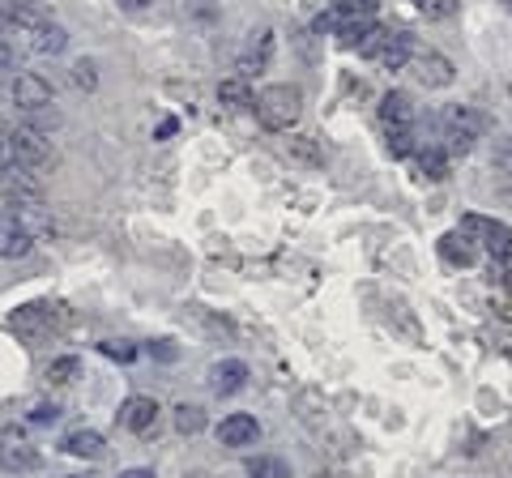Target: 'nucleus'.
<instances>
[{
    "instance_id": "9d476101",
    "label": "nucleus",
    "mask_w": 512,
    "mask_h": 478,
    "mask_svg": "<svg viewBox=\"0 0 512 478\" xmlns=\"http://www.w3.org/2000/svg\"><path fill=\"white\" fill-rule=\"evenodd\" d=\"M154 423H158V402L146 393H133L128 402L120 406V427H128V432H137V436H146L154 432Z\"/></svg>"
},
{
    "instance_id": "e433bc0d",
    "label": "nucleus",
    "mask_w": 512,
    "mask_h": 478,
    "mask_svg": "<svg viewBox=\"0 0 512 478\" xmlns=\"http://www.w3.org/2000/svg\"><path fill=\"white\" fill-rule=\"evenodd\" d=\"M150 350H154V355H158V359H167V363L175 359V346H150Z\"/></svg>"
},
{
    "instance_id": "4c0bfd02",
    "label": "nucleus",
    "mask_w": 512,
    "mask_h": 478,
    "mask_svg": "<svg viewBox=\"0 0 512 478\" xmlns=\"http://www.w3.org/2000/svg\"><path fill=\"white\" fill-rule=\"evenodd\" d=\"M120 5H124V9H146L150 0H120Z\"/></svg>"
},
{
    "instance_id": "1a4fd4ad",
    "label": "nucleus",
    "mask_w": 512,
    "mask_h": 478,
    "mask_svg": "<svg viewBox=\"0 0 512 478\" xmlns=\"http://www.w3.org/2000/svg\"><path fill=\"white\" fill-rule=\"evenodd\" d=\"M461 231H466V235H483V248L491 252V257H500V261L512 252V231L504 227V222H491V218L466 214V218H461Z\"/></svg>"
},
{
    "instance_id": "c756f323",
    "label": "nucleus",
    "mask_w": 512,
    "mask_h": 478,
    "mask_svg": "<svg viewBox=\"0 0 512 478\" xmlns=\"http://www.w3.org/2000/svg\"><path fill=\"white\" fill-rule=\"evenodd\" d=\"M103 355L107 359H120V363H133L137 359V346H128V342H103Z\"/></svg>"
},
{
    "instance_id": "0eeeda50",
    "label": "nucleus",
    "mask_w": 512,
    "mask_h": 478,
    "mask_svg": "<svg viewBox=\"0 0 512 478\" xmlns=\"http://www.w3.org/2000/svg\"><path fill=\"white\" fill-rule=\"evenodd\" d=\"M9 99H13V107H18V111H26V116H35V111L56 103L52 99V82L39 77V73H18V77H13V82H9Z\"/></svg>"
},
{
    "instance_id": "4be33fe9",
    "label": "nucleus",
    "mask_w": 512,
    "mask_h": 478,
    "mask_svg": "<svg viewBox=\"0 0 512 478\" xmlns=\"http://www.w3.org/2000/svg\"><path fill=\"white\" fill-rule=\"evenodd\" d=\"M175 432H180V436H197V432H205V410H201V406H192V402L175 406Z\"/></svg>"
},
{
    "instance_id": "a211bd4d",
    "label": "nucleus",
    "mask_w": 512,
    "mask_h": 478,
    "mask_svg": "<svg viewBox=\"0 0 512 478\" xmlns=\"http://www.w3.org/2000/svg\"><path fill=\"white\" fill-rule=\"evenodd\" d=\"M26 43H30V52H39V56H56L69 47V30L56 26V22H43L39 30H30Z\"/></svg>"
},
{
    "instance_id": "dca6fc26",
    "label": "nucleus",
    "mask_w": 512,
    "mask_h": 478,
    "mask_svg": "<svg viewBox=\"0 0 512 478\" xmlns=\"http://www.w3.org/2000/svg\"><path fill=\"white\" fill-rule=\"evenodd\" d=\"M380 65L384 69H406V60L414 56V39L406 35V30H397V35H393V30H384V43H380Z\"/></svg>"
},
{
    "instance_id": "2f4dec72",
    "label": "nucleus",
    "mask_w": 512,
    "mask_h": 478,
    "mask_svg": "<svg viewBox=\"0 0 512 478\" xmlns=\"http://www.w3.org/2000/svg\"><path fill=\"white\" fill-rule=\"evenodd\" d=\"M13 163V146H9V124L0 120V167Z\"/></svg>"
},
{
    "instance_id": "ddd939ff",
    "label": "nucleus",
    "mask_w": 512,
    "mask_h": 478,
    "mask_svg": "<svg viewBox=\"0 0 512 478\" xmlns=\"http://www.w3.org/2000/svg\"><path fill=\"white\" fill-rule=\"evenodd\" d=\"M248 385V363L244 359H218L214 368H210V389L218 397H231Z\"/></svg>"
},
{
    "instance_id": "20e7f679",
    "label": "nucleus",
    "mask_w": 512,
    "mask_h": 478,
    "mask_svg": "<svg viewBox=\"0 0 512 478\" xmlns=\"http://www.w3.org/2000/svg\"><path fill=\"white\" fill-rule=\"evenodd\" d=\"M0 470H9V474H30V470H39V449L30 444L26 436V427H0Z\"/></svg>"
},
{
    "instance_id": "f704fd0d",
    "label": "nucleus",
    "mask_w": 512,
    "mask_h": 478,
    "mask_svg": "<svg viewBox=\"0 0 512 478\" xmlns=\"http://www.w3.org/2000/svg\"><path fill=\"white\" fill-rule=\"evenodd\" d=\"M116 478H154V470H146V466H133V470H120Z\"/></svg>"
},
{
    "instance_id": "58836bf2",
    "label": "nucleus",
    "mask_w": 512,
    "mask_h": 478,
    "mask_svg": "<svg viewBox=\"0 0 512 478\" xmlns=\"http://www.w3.org/2000/svg\"><path fill=\"white\" fill-rule=\"evenodd\" d=\"M504 9H508V13H512V0H504Z\"/></svg>"
},
{
    "instance_id": "bb28decb",
    "label": "nucleus",
    "mask_w": 512,
    "mask_h": 478,
    "mask_svg": "<svg viewBox=\"0 0 512 478\" xmlns=\"http://www.w3.org/2000/svg\"><path fill=\"white\" fill-rule=\"evenodd\" d=\"M427 22H448L457 13V0H414Z\"/></svg>"
},
{
    "instance_id": "a19ab883",
    "label": "nucleus",
    "mask_w": 512,
    "mask_h": 478,
    "mask_svg": "<svg viewBox=\"0 0 512 478\" xmlns=\"http://www.w3.org/2000/svg\"><path fill=\"white\" fill-rule=\"evenodd\" d=\"M73 478H77V474H73Z\"/></svg>"
},
{
    "instance_id": "f3484780",
    "label": "nucleus",
    "mask_w": 512,
    "mask_h": 478,
    "mask_svg": "<svg viewBox=\"0 0 512 478\" xmlns=\"http://www.w3.org/2000/svg\"><path fill=\"white\" fill-rule=\"evenodd\" d=\"M60 449L69 453V457H86V461H94V457H103L107 444H103V436L94 432V427H77V432H69V436L60 440Z\"/></svg>"
},
{
    "instance_id": "c9c22d12",
    "label": "nucleus",
    "mask_w": 512,
    "mask_h": 478,
    "mask_svg": "<svg viewBox=\"0 0 512 478\" xmlns=\"http://www.w3.org/2000/svg\"><path fill=\"white\" fill-rule=\"evenodd\" d=\"M171 133H175V120H171V116H167V120H163V124H158V141H167V137H171Z\"/></svg>"
},
{
    "instance_id": "6e6552de",
    "label": "nucleus",
    "mask_w": 512,
    "mask_h": 478,
    "mask_svg": "<svg viewBox=\"0 0 512 478\" xmlns=\"http://www.w3.org/2000/svg\"><path fill=\"white\" fill-rule=\"evenodd\" d=\"M406 69L414 73V82L419 86H427V90H440V86H448L453 82V65H448V56H440V52H419V47H414V56L406 60Z\"/></svg>"
},
{
    "instance_id": "423d86ee",
    "label": "nucleus",
    "mask_w": 512,
    "mask_h": 478,
    "mask_svg": "<svg viewBox=\"0 0 512 478\" xmlns=\"http://www.w3.org/2000/svg\"><path fill=\"white\" fill-rule=\"evenodd\" d=\"M43 22H52V13L39 0H0V30L5 35H30Z\"/></svg>"
},
{
    "instance_id": "4468645a",
    "label": "nucleus",
    "mask_w": 512,
    "mask_h": 478,
    "mask_svg": "<svg viewBox=\"0 0 512 478\" xmlns=\"http://www.w3.org/2000/svg\"><path fill=\"white\" fill-rule=\"evenodd\" d=\"M52 321H56V312H52V304H26V308H18L9 316V325L22 333V338H43L47 329H52Z\"/></svg>"
},
{
    "instance_id": "7ed1b4c3",
    "label": "nucleus",
    "mask_w": 512,
    "mask_h": 478,
    "mask_svg": "<svg viewBox=\"0 0 512 478\" xmlns=\"http://www.w3.org/2000/svg\"><path fill=\"white\" fill-rule=\"evenodd\" d=\"M483 129H487V116L478 107L457 103V107L444 111V137H448V150L453 154H470L474 141L483 137Z\"/></svg>"
},
{
    "instance_id": "393cba45",
    "label": "nucleus",
    "mask_w": 512,
    "mask_h": 478,
    "mask_svg": "<svg viewBox=\"0 0 512 478\" xmlns=\"http://www.w3.org/2000/svg\"><path fill=\"white\" fill-rule=\"evenodd\" d=\"M414 150V124H389V154L406 158Z\"/></svg>"
},
{
    "instance_id": "cd10ccee",
    "label": "nucleus",
    "mask_w": 512,
    "mask_h": 478,
    "mask_svg": "<svg viewBox=\"0 0 512 478\" xmlns=\"http://www.w3.org/2000/svg\"><path fill=\"white\" fill-rule=\"evenodd\" d=\"M419 167H423L427 180H444V175H448V163H444L440 150H423V154H419Z\"/></svg>"
},
{
    "instance_id": "ea45409f",
    "label": "nucleus",
    "mask_w": 512,
    "mask_h": 478,
    "mask_svg": "<svg viewBox=\"0 0 512 478\" xmlns=\"http://www.w3.org/2000/svg\"><path fill=\"white\" fill-rule=\"evenodd\" d=\"M320 478H325V474H320Z\"/></svg>"
},
{
    "instance_id": "39448f33",
    "label": "nucleus",
    "mask_w": 512,
    "mask_h": 478,
    "mask_svg": "<svg viewBox=\"0 0 512 478\" xmlns=\"http://www.w3.org/2000/svg\"><path fill=\"white\" fill-rule=\"evenodd\" d=\"M9 146H13V163H22L30 171H39V167L52 163V141H47V133L30 129V124L9 129Z\"/></svg>"
},
{
    "instance_id": "412c9836",
    "label": "nucleus",
    "mask_w": 512,
    "mask_h": 478,
    "mask_svg": "<svg viewBox=\"0 0 512 478\" xmlns=\"http://www.w3.org/2000/svg\"><path fill=\"white\" fill-rule=\"evenodd\" d=\"M218 99L227 107H235V111H244V107H252V90H248L244 77H227V82L218 86Z\"/></svg>"
},
{
    "instance_id": "2eb2a0df",
    "label": "nucleus",
    "mask_w": 512,
    "mask_h": 478,
    "mask_svg": "<svg viewBox=\"0 0 512 478\" xmlns=\"http://www.w3.org/2000/svg\"><path fill=\"white\" fill-rule=\"evenodd\" d=\"M440 257L448 261V265H474V257H478V239L474 235H466V231H448L444 239H440Z\"/></svg>"
},
{
    "instance_id": "473e14b6",
    "label": "nucleus",
    "mask_w": 512,
    "mask_h": 478,
    "mask_svg": "<svg viewBox=\"0 0 512 478\" xmlns=\"http://www.w3.org/2000/svg\"><path fill=\"white\" fill-rule=\"evenodd\" d=\"M495 163L512 171V137H504V141H500V154H495Z\"/></svg>"
},
{
    "instance_id": "aec40b11",
    "label": "nucleus",
    "mask_w": 512,
    "mask_h": 478,
    "mask_svg": "<svg viewBox=\"0 0 512 478\" xmlns=\"http://www.w3.org/2000/svg\"><path fill=\"white\" fill-rule=\"evenodd\" d=\"M269 47H274V39H269V35H261V47H248V52L244 56H239V77H244V82H248V77L252 73H261L265 65H269Z\"/></svg>"
},
{
    "instance_id": "b1692460",
    "label": "nucleus",
    "mask_w": 512,
    "mask_h": 478,
    "mask_svg": "<svg viewBox=\"0 0 512 478\" xmlns=\"http://www.w3.org/2000/svg\"><path fill=\"white\" fill-rule=\"evenodd\" d=\"M77 372H82V359L77 355H60V359L47 363V380H52V385H69Z\"/></svg>"
},
{
    "instance_id": "5701e85b",
    "label": "nucleus",
    "mask_w": 512,
    "mask_h": 478,
    "mask_svg": "<svg viewBox=\"0 0 512 478\" xmlns=\"http://www.w3.org/2000/svg\"><path fill=\"white\" fill-rule=\"evenodd\" d=\"M248 478H291V466H286L282 457H252Z\"/></svg>"
},
{
    "instance_id": "f03ea898",
    "label": "nucleus",
    "mask_w": 512,
    "mask_h": 478,
    "mask_svg": "<svg viewBox=\"0 0 512 478\" xmlns=\"http://www.w3.org/2000/svg\"><path fill=\"white\" fill-rule=\"evenodd\" d=\"M0 197H5L13 205V214H26V210H39L43 205V180L30 167L22 163H9V167H0Z\"/></svg>"
},
{
    "instance_id": "7c9ffc66",
    "label": "nucleus",
    "mask_w": 512,
    "mask_h": 478,
    "mask_svg": "<svg viewBox=\"0 0 512 478\" xmlns=\"http://www.w3.org/2000/svg\"><path fill=\"white\" fill-rule=\"evenodd\" d=\"M60 419V406L56 402H39L35 410H30V423H56Z\"/></svg>"
},
{
    "instance_id": "72a5a7b5",
    "label": "nucleus",
    "mask_w": 512,
    "mask_h": 478,
    "mask_svg": "<svg viewBox=\"0 0 512 478\" xmlns=\"http://www.w3.org/2000/svg\"><path fill=\"white\" fill-rule=\"evenodd\" d=\"M5 69H13V47L0 39V73H5Z\"/></svg>"
},
{
    "instance_id": "c85d7f7f",
    "label": "nucleus",
    "mask_w": 512,
    "mask_h": 478,
    "mask_svg": "<svg viewBox=\"0 0 512 478\" xmlns=\"http://www.w3.org/2000/svg\"><path fill=\"white\" fill-rule=\"evenodd\" d=\"M73 86H77V90H94V86H99L94 60H77V65H73Z\"/></svg>"
},
{
    "instance_id": "f8f14e48",
    "label": "nucleus",
    "mask_w": 512,
    "mask_h": 478,
    "mask_svg": "<svg viewBox=\"0 0 512 478\" xmlns=\"http://www.w3.org/2000/svg\"><path fill=\"white\" fill-rule=\"evenodd\" d=\"M256 436H261V423H256L252 414H227V419L218 423V444H227V449L256 444Z\"/></svg>"
},
{
    "instance_id": "9b49d317",
    "label": "nucleus",
    "mask_w": 512,
    "mask_h": 478,
    "mask_svg": "<svg viewBox=\"0 0 512 478\" xmlns=\"http://www.w3.org/2000/svg\"><path fill=\"white\" fill-rule=\"evenodd\" d=\"M30 248H35V231H30L18 214L9 222H0V257L18 261V257H30Z\"/></svg>"
},
{
    "instance_id": "a878e982",
    "label": "nucleus",
    "mask_w": 512,
    "mask_h": 478,
    "mask_svg": "<svg viewBox=\"0 0 512 478\" xmlns=\"http://www.w3.org/2000/svg\"><path fill=\"white\" fill-rule=\"evenodd\" d=\"M291 158H299V163H312V167H320V163H325V150H320L312 137H291Z\"/></svg>"
},
{
    "instance_id": "f257e3e1",
    "label": "nucleus",
    "mask_w": 512,
    "mask_h": 478,
    "mask_svg": "<svg viewBox=\"0 0 512 478\" xmlns=\"http://www.w3.org/2000/svg\"><path fill=\"white\" fill-rule=\"evenodd\" d=\"M256 107V120L265 124V129H274V133H286V129H295L299 116H303V94L299 86H265L261 94L252 99Z\"/></svg>"
},
{
    "instance_id": "6ab92c4d",
    "label": "nucleus",
    "mask_w": 512,
    "mask_h": 478,
    "mask_svg": "<svg viewBox=\"0 0 512 478\" xmlns=\"http://www.w3.org/2000/svg\"><path fill=\"white\" fill-rule=\"evenodd\" d=\"M380 120H384V129L389 124H414V103H410V94L402 90H389L380 99Z\"/></svg>"
}]
</instances>
